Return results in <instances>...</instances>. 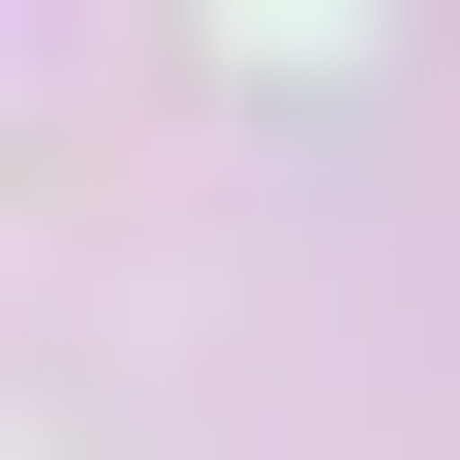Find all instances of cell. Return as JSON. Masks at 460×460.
Returning <instances> with one entry per match:
<instances>
[{
	"instance_id": "1",
	"label": "cell",
	"mask_w": 460,
	"mask_h": 460,
	"mask_svg": "<svg viewBox=\"0 0 460 460\" xmlns=\"http://www.w3.org/2000/svg\"><path fill=\"white\" fill-rule=\"evenodd\" d=\"M215 31H246V62H338V31H368V0H215Z\"/></svg>"
}]
</instances>
